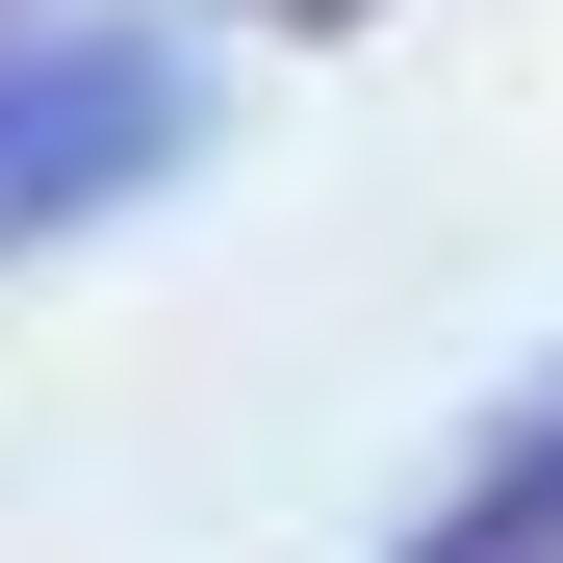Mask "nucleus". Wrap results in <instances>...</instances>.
<instances>
[{
  "mask_svg": "<svg viewBox=\"0 0 563 563\" xmlns=\"http://www.w3.org/2000/svg\"><path fill=\"white\" fill-rule=\"evenodd\" d=\"M206 154V26H0V256H52V231H103L154 206V179Z\"/></svg>",
  "mask_w": 563,
  "mask_h": 563,
  "instance_id": "1",
  "label": "nucleus"
},
{
  "mask_svg": "<svg viewBox=\"0 0 563 563\" xmlns=\"http://www.w3.org/2000/svg\"><path fill=\"white\" fill-rule=\"evenodd\" d=\"M385 563H563V385H538V410H512L487 461H461V487H435V512H410Z\"/></svg>",
  "mask_w": 563,
  "mask_h": 563,
  "instance_id": "2",
  "label": "nucleus"
},
{
  "mask_svg": "<svg viewBox=\"0 0 563 563\" xmlns=\"http://www.w3.org/2000/svg\"><path fill=\"white\" fill-rule=\"evenodd\" d=\"M231 26H282V52H358V26H385V0H231Z\"/></svg>",
  "mask_w": 563,
  "mask_h": 563,
  "instance_id": "3",
  "label": "nucleus"
},
{
  "mask_svg": "<svg viewBox=\"0 0 563 563\" xmlns=\"http://www.w3.org/2000/svg\"><path fill=\"white\" fill-rule=\"evenodd\" d=\"M0 26H26V0H0Z\"/></svg>",
  "mask_w": 563,
  "mask_h": 563,
  "instance_id": "4",
  "label": "nucleus"
}]
</instances>
